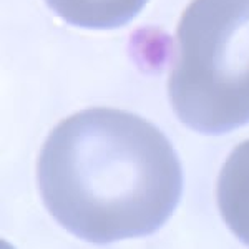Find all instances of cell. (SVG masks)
<instances>
[{
  "mask_svg": "<svg viewBox=\"0 0 249 249\" xmlns=\"http://www.w3.org/2000/svg\"><path fill=\"white\" fill-rule=\"evenodd\" d=\"M40 195L58 224L93 244L153 234L181 199L183 168L160 128L116 108H88L48 135Z\"/></svg>",
  "mask_w": 249,
  "mask_h": 249,
  "instance_id": "cell-1",
  "label": "cell"
},
{
  "mask_svg": "<svg viewBox=\"0 0 249 249\" xmlns=\"http://www.w3.org/2000/svg\"><path fill=\"white\" fill-rule=\"evenodd\" d=\"M179 122L203 135L249 123V0H191L168 80Z\"/></svg>",
  "mask_w": 249,
  "mask_h": 249,
  "instance_id": "cell-2",
  "label": "cell"
},
{
  "mask_svg": "<svg viewBox=\"0 0 249 249\" xmlns=\"http://www.w3.org/2000/svg\"><path fill=\"white\" fill-rule=\"evenodd\" d=\"M216 199L228 228L249 246V140L228 156L216 184Z\"/></svg>",
  "mask_w": 249,
  "mask_h": 249,
  "instance_id": "cell-3",
  "label": "cell"
},
{
  "mask_svg": "<svg viewBox=\"0 0 249 249\" xmlns=\"http://www.w3.org/2000/svg\"><path fill=\"white\" fill-rule=\"evenodd\" d=\"M60 18L80 29L113 30L131 22L148 0H45Z\"/></svg>",
  "mask_w": 249,
  "mask_h": 249,
  "instance_id": "cell-4",
  "label": "cell"
}]
</instances>
